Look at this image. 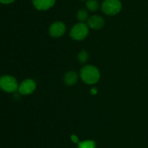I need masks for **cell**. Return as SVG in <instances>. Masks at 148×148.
<instances>
[{
    "label": "cell",
    "mask_w": 148,
    "mask_h": 148,
    "mask_svg": "<svg viewBox=\"0 0 148 148\" xmlns=\"http://www.w3.org/2000/svg\"><path fill=\"white\" fill-rule=\"evenodd\" d=\"M89 26L85 23H77L70 30V36L76 41H82L87 37L89 33Z\"/></svg>",
    "instance_id": "3957f363"
},
{
    "label": "cell",
    "mask_w": 148,
    "mask_h": 148,
    "mask_svg": "<svg viewBox=\"0 0 148 148\" xmlns=\"http://www.w3.org/2000/svg\"><path fill=\"white\" fill-rule=\"evenodd\" d=\"M96 144L92 140H86L78 143V148H95Z\"/></svg>",
    "instance_id": "7c38bea8"
},
{
    "label": "cell",
    "mask_w": 148,
    "mask_h": 148,
    "mask_svg": "<svg viewBox=\"0 0 148 148\" xmlns=\"http://www.w3.org/2000/svg\"><path fill=\"white\" fill-rule=\"evenodd\" d=\"M33 6L38 10H47L55 4L56 0H32Z\"/></svg>",
    "instance_id": "ba28073f"
},
{
    "label": "cell",
    "mask_w": 148,
    "mask_h": 148,
    "mask_svg": "<svg viewBox=\"0 0 148 148\" xmlns=\"http://www.w3.org/2000/svg\"><path fill=\"white\" fill-rule=\"evenodd\" d=\"M80 77L82 81L87 84H95L99 81L101 74L96 67L93 65H85L81 69Z\"/></svg>",
    "instance_id": "6da1fadb"
},
{
    "label": "cell",
    "mask_w": 148,
    "mask_h": 148,
    "mask_svg": "<svg viewBox=\"0 0 148 148\" xmlns=\"http://www.w3.org/2000/svg\"><path fill=\"white\" fill-rule=\"evenodd\" d=\"M101 8L106 15H115L121 10L122 4L119 0H104Z\"/></svg>",
    "instance_id": "277c9868"
},
{
    "label": "cell",
    "mask_w": 148,
    "mask_h": 148,
    "mask_svg": "<svg viewBox=\"0 0 148 148\" xmlns=\"http://www.w3.org/2000/svg\"><path fill=\"white\" fill-rule=\"evenodd\" d=\"M88 25L90 28L94 30L101 29L105 25V20L100 15H92L89 17L88 20Z\"/></svg>",
    "instance_id": "52a82bcc"
},
{
    "label": "cell",
    "mask_w": 148,
    "mask_h": 148,
    "mask_svg": "<svg viewBox=\"0 0 148 148\" xmlns=\"http://www.w3.org/2000/svg\"><path fill=\"white\" fill-rule=\"evenodd\" d=\"M77 18L81 23H84L86 20H88V12L85 9H80L77 13Z\"/></svg>",
    "instance_id": "8fae6325"
},
{
    "label": "cell",
    "mask_w": 148,
    "mask_h": 148,
    "mask_svg": "<svg viewBox=\"0 0 148 148\" xmlns=\"http://www.w3.org/2000/svg\"><path fill=\"white\" fill-rule=\"evenodd\" d=\"M82 1H85V0H82Z\"/></svg>",
    "instance_id": "e0dca14e"
},
{
    "label": "cell",
    "mask_w": 148,
    "mask_h": 148,
    "mask_svg": "<svg viewBox=\"0 0 148 148\" xmlns=\"http://www.w3.org/2000/svg\"><path fill=\"white\" fill-rule=\"evenodd\" d=\"M15 0H0V3L4 4H10L11 3H13Z\"/></svg>",
    "instance_id": "5bb4252c"
},
{
    "label": "cell",
    "mask_w": 148,
    "mask_h": 148,
    "mask_svg": "<svg viewBox=\"0 0 148 148\" xmlns=\"http://www.w3.org/2000/svg\"><path fill=\"white\" fill-rule=\"evenodd\" d=\"M71 139H72V141L74 143H79V139H78V137L76 135H72V136H71Z\"/></svg>",
    "instance_id": "9a60e30c"
},
{
    "label": "cell",
    "mask_w": 148,
    "mask_h": 148,
    "mask_svg": "<svg viewBox=\"0 0 148 148\" xmlns=\"http://www.w3.org/2000/svg\"><path fill=\"white\" fill-rule=\"evenodd\" d=\"M36 84L33 79H25L19 85L18 91L23 95H29L36 90Z\"/></svg>",
    "instance_id": "5b68a950"
},
{
    "label": "cell",
    "mask_w": 148,
    "mask_h": 148,
    "mask_svg": "<svg viewBox=\"0 0 148 148\" xmlns=\"http://www.w3.org/2000/svg\"><path fill=\"white\" fill-rule=\"evenodd\" d=\"M19 88L18 82L14 77L4 75L0 77V89L7 93L15 92Z\"/></svg>",
    "instance_id": "7a4b0ae2"
},
{
    "label": "cell",
    "mask_w": 148,
    "mask_h": 148,
    "mask_svg": "<svg viewBox=\"0 0 148 148\" xmlns=\"http://www.w3.org/2000/svg\"><path fill=\"white\" fill-rule=\"evenodd\" d=\"M66 32V26L61 21L54 22L49 28V33L53 38H59L63 36Z\"/></svg>",
    "instance_id": "8992f818"
},
{
    "label": "cell",
    "mask_w": 148,
    "mask_h": 148,
    "mask_svg": "<svg viewBox=\"0 0 148 148\" xmlns=\"http://www.w3.org/2000/svg\"><path fill=\"white\" fill-rule=\"evenodd\" d=\"M86 7L89 11L95 12L99 8V3L97 0H87Z\"/></svg>",
    "instance_id": "30bf717a"
},
{
    "label": "cell",
    "mask_w": 148,
    "mask_h": 148,
    "mask_svg": "<svg viewBox=\"0 0 148 148\" xmlns=\"http://www.w3.org/2000/svg\"><path fill=\"white\" fill-rule=\"evenodd\" d=\"M88 58H89V55H88V52L86 50H82L79 54H78L77 59L79 63L84 64L85 62H88Z\"/></svg>",
    "instance_id": "4fadbf2b"
},
{
    "label": "cell",
    "mask_w": 148,
    "mask_h": 148,
    "mask_svg": "<svg viewBox=\"0 0 148 148\" xmlns=\"http://www.w3.org/2000/svg\"><path fill=\"white\" fill-rule=\"evenodd\" d=\"M90 93L92 95H95V94L98 93V89H97L96 88H95V87H94V88H92L90 89Z\"/></svg>",
    "instance_id": "2e32d148"
},
{
    "label": "cell",
    "mask_w": 148,
    "mask_h": 148,
    "mask_svg": "<svg viewBox=\"0 0 148 148\" xmlns=\"http://www.w3.org/2000/svg\"><path fill=\"white\" fill-rule=\"evenodd\" d=\"M64 81L65 84L67 86L75 85L78 81L77 73L75 71H69L66 73L64 77Z\"/></svg>",
    "instance_id": "9c48e42d"
}]
</instances>
